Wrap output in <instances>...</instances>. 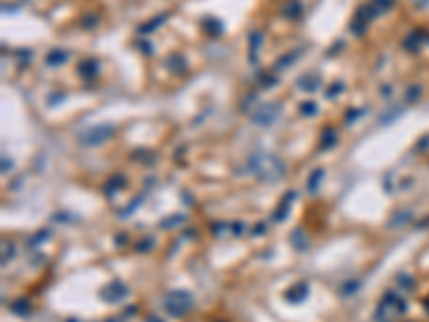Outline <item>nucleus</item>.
I'll return each mask as SVG.
<instances>
[{
  "instance_id": "1",
  "label": "nucleus",
  "mask_w": 429,
  "mask_h": 322,
  "mask_svg": "<svg viewBox=\"0 0 429 322\" xmlns=\"http://www.w3.org/2000/svg\"><path fill=\"white\" fill-rule=\"evenodd\" d=\"M166 305H168V309L172 311V314L180 316V314H185V311L189 309L191 301H189V297H187V294H180V292H176V294H170V299L166 301Z\"/></svg>"
}]
</instances>
